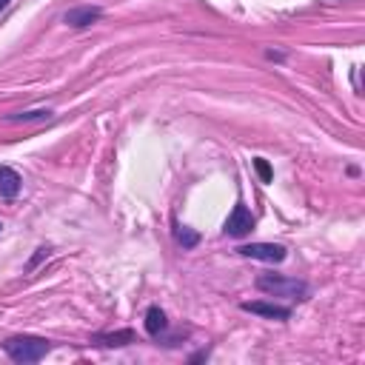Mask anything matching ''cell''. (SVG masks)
Returning a JSON list of instances; mask_svg holds the SVG:
<instances>
[{"instance_id":"14","label":"cell","mask_w":365,"mask_h":365,"mask_svg":"<svg viewBox=\"0 0 365 365\" xmlns=\"http://www.w3.org/2000/svg\"><path fill=\"white\" fill-rule=\"evenodd\" d=\"M0 229H4V226H0Z\"/></svg>"},{"instance_id":"7","label":"cell","mask_w":365,"mask_h":365,"mask_svg":"<svg viewBox=\"0 0 365 365\" xmlns=\"http://www.w3.org/2000/svg\"><path fill=\"white\" fill-rule=\"evenodd\" d=\"M20 191V174L9 166H0V194L4 197H18Z\"/></svg>"},{"instance_id":"2","label":"cell","mask_w":365,"mask_h":365,"mask_svg":"<svg viewBox=\"0 0 365 365\" xmlns=\"http://www.w3.org/2000/svg\"><path fill=\"white\" fill-rule=\"evenodd\" d=\"M6 354L15 359V362H37L46 357L49 351V340H40V337H12L4 342Z\"/></svg>"},{"instance_id":"5","label":"cell","mask_w":365,"mask_h":365,"mask_svg":"<svg viewBox=\"0 0 365 365\" xmlns=\"http://www.w3.org/2000/svg\"><path fill=\"white\" fill-rule=\"evenodd\" d=\"M243 311L249 314H260V317H268V320H288L291 311L285 306H277V303H263V300H254V303H243Z\"/></svg>"},{"instance_id":"4","label":"cell","mask_w":365,"mask_h":365,"mask_svg":"<svg viewBox=\"0 0 365 365\" xmlns=\"http://www.w3.org/2000/svg\"><path fill=\"white\" fill-rule=\"evenodd\" d=\"M254 229V217L246 205H237L232 214H229V220H226V234L229 237H246L249 232Z\"/></svg>"},{"instance_id":"8","label":"cell","mask_w":365,"mask_h":365,"mask_svg":"<svg viewBox=\"0 0 365 365\" xmlns=\"http://www.w3.org/2000/svg\"><path fill=\"white\" fill-rule=\"evenodd\" d=\"M163 328H166V314H163L157 306H155V309H149V314H145V331L157 337Z\"/></svg>"},{"instance_id":"12","label":"cell","mask_w":365,"mask_h":365,"mask_svg":"<svg viewBox=\"0 0 365 365\" xmlns=\"http://www.w3.org/2000/svg\"><path fill=\"white\" fill-rule=\"evenodd\" d=\"M254 169H257V174H260V180H263V183H271V166H268L263 157H257V160H254Z\"/></svg>"},{"instance_id":"9","label":"cell","mask_w":365,"mask_h":365,"mask_svg":"<svg viewBox=\"0 0 365 365\" xmlns=\"http://www.w3.org/2000/svg\"><path fill=\"white\" fill-rule=\"evenodd\" d=\"M131 340H134L131 331H117V334H100V337H97L100 345H126V342H131Z\"/></svg>"},{"instance_id":"1","label":"cell","mask_w":365,"mask_h":365,"mask_svg":"<svg viewBox=\"0 0 365 365\" xmlns=\"http://www.w3.org/2000/svg\"><path fill=\"white\" fill-rule=\"evenodd\" d=\"M257 288L271 297H285V300H303L309 294V285L297 277H282V274H260Z\"/></svg>"},{"instance_id":"13","label":"cell","mask_w":365,"mask_h":365,"mask_svg":"<svg viewBox=\"0 0 365 365\" xmlns=\"http://www.w3.org/2000/svg\"><path fill=\"white\" fill-rule=\"evenodd\" d=\"M6 4H9V0H0V9H6Z\"/></svg>"},{"instance_id":"11","label":"cell","mask_w":365,"mask_h":365,"mask_svg":"<svg viewBox=\"0 0 365 365\" xmlns=\"http://www.w3.org/2000/svg\"><path fill=\"white\" fill-rule=\"evenodd\" d=\"M177 240H180L186 249H194V246L200 243V237H197L194 232H189V229H180V232H177Z\"/></svg>"},{"instance_id":"3","label":"cell","mask_w":365,"mask_h":365,"mask_svg":"<svg viewBox=\"0 0 365 365\" xmlns=\"http://www.w3.org/2000/svg\"><path fill=\"white\" fill-rule=\"evenodd\" d=\"M237 251L243 257L263 260V263H282L285 260V246H277V243H251V246H240Z\"/></svg>"},{"instance_id":"6","label":"cell","mask_w":365,"mask_h":365,"mask_svg":"<svg viewBox=\"0 0 365 365\" xmlns=\"http://www.w3.org/2000/svg\"><path fill=\"white\" fill-rule=\"evenodd\" d=\"M63 20H66L68 26H75V29H83V26H92L95 20H100V9H95V6H80V9L66 12Z\"/></svg>"},{"instance_id":"10","label":"cell","mask_w":365,"mask_h":365,"mask_svg":"<svg viewBox=\"0 0 365 365\" xmlns=\"http://www.w3.org/2000/svg\"><path fill=\"white\" fill-rule=\"evenodd\" d=\"M52 112H26V114H12L9 120L12 123H20V120H49Z\"/></svg>"}]
</instances>
